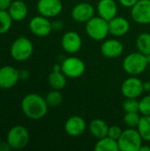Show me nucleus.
<instances>
[{"label": "nucleus", "mask_w": 150, "mask_h": 151, "mask_svg": "<svg viewBox=\"0 0 150 151\" xmlns=\"http://www.w3.org/2000/svg\"><path fill=\"white\" fill-rule=\"evenodd\" d=\"M52 71H62V67H61V64H55L53 65V70Z\"/></svg>", "instance_id": "37"}, {"label": "nucleus", "mask_w": 150, "mask_h": 151, "mask_svg": "<svg viewBox=\"0 0 150 151\" xmlns=\"http://www.w3.org/2000/svg\"><path fill=\"white\" fill-rule=\"evenodd\" d=\"M36 7L40 15L53 18L61 13L63 4L61 0H39Z\"/></svg>", "instance_id": "12"}, {"label": "nucleus", "mask_w": 150, "mask_h": 151, "mask_svg": "<svg viewBox=\"0 0 150 151\" xmlns=\"http://www.w3.org/2000/svg\"><path fill=\"white\" fill-rule=\"evenodd\" d=\"M149 62L146 55L141 52H131L123 60L124 71L130 76H139L148 67Z\"/></svg>", "instance_id": "2"}, {"label": "nucleus", "mask_w": 150, "mask_h": 151, "mask_svg": "<svg viewBox=\"0 0 150 151\" xmlns=\"http://www.w3.org/2000/svg\"><path fill=\"white\" fill-rule=\"evenodd\" d=\"M98 16L107 21L115 18L118 14V4L115 0H99L96 5Z\"/></svg>", "instance_id": "18"}, {"label": "nucleus", "mask_w": 150, "mask_h": 151, "mask_svg": "<svg viewBox=\"0 0 150 151\" xmlns=\"http://www.w3.org/2000/svg\"><path fill=\"white\" fill-rule=\"evenodd\" d=\"M109 126L107 123L101 119H95L90 121L88 125V131L90 134L95 139H101L108 135Z\"/></svg>", "instance_id": "20"}, {"label": "nucleus", "mask_w": 150, "mask_h": 151, "mask_svg": "<svg viewBox=\"0 0 150 151\" xmlns=\"http://www.w3.org/2000/svg\"><path fill=\"white\" fill-rule=\"evenodd\" d=\"M29 29L32 34L39 37L48 36L53 30L52 22L49 18L39 15L32 18L29 22Z\"/></svg>", "instance_id": "9"}, {"label": "nucleus", "mask_w": 150, "mask_h": 151, "mask_svg": "<svg viewBox=\"0 0 150 151\" xmlns=\"http://www.w3.org/2000/svg\"><path fill=\"white\" fill-rule=\"evenodd\" d=\"M94 150L95 151H119V147L117 140L107 135L97 140Z\"/></svg>", "instance_id": "22"}, {"label": "nucleus", "mask_w": 150, "mask_h": 151, "mask_svg": "<svg viewBox=\"0 0 150 151\" xmlns=\"http://www.w3.org/2000/svg\"><path fill=\"white\" fill-rule=\"evenodd\" d=\"M12 20L15 21H21L27 16L28 12L27 6L25 2L22 0H15L12 1L11 4L10 5L9 9L7 10Z\"/></svg>", "instance_id": "19"}, {"label": "nucleus", "mask_w": 150, "mask_h": 151, "mask_svg": "<svg viewBox=\"0 0 150 151\" xmlns=\"http://www.w3.org/2000/svg\"><path fill=\"white\" fill-rule=\"evenodd\" d=\"M45 100L49 105V107H57L58 105H60L63 102V95L60 92V90H57V89H52L51 91H50L46 97Z\"/></svg>", "instance_id": "25"}, {"label": "nucleus", "mask_w": 150, "mask_h": 151, "mask_svg": "<svg viewBox=\"0 0 150 151\" xmlns=\"http://www.w3.org/2000/svg\"><path fill=\"white\" fill-rule=\"evenodd\" d=\"M139 151H150V146L149 145H141Z\"/></svg>", "instance_id": "38"}, {"label": "nucleus", "mask_w": 150, "mask_h": 151, "mask_svg": "<svg viewBox=\"0 0 150 151\" xmlns=\"http://www.w3.org/2000/svg\"><path fill=\"white\" fill-rule=\"evenodd\" d=\"M86 33L94 41H103L107 38L109 32V22L100 16H94L85 26Z\"/></svg>", "instance_id": "3"}, {"label": "nucleus", "mask_w": 150, "mask_h": 151, "mask_svg": "<svg viewBox=\"0 0 150 151\" xmlns=\"http://www.w3.org/2000/svg\"><path fill=\"white\" fill-rule=\"evenodd\" d=\"M122 108L125 112H140V101L137 98H126Z\"/></svg>", "instance_id": "28"}, {"label": "nucleus", "mask_w": 150, "mask_h": 151, "mask_svg": "<svg viewBox=\"0 0 150 151\" xmlns=\"http://www.w3.org/2000/svg\"><path fill=\"white\" fill-rule=\"evenodd\" d=\"M124 51L123 43L117 39H107L101 45V52L107 58H118Z\"/></svg>", "instance_id": "16"}, {"label": "nucleus", "mask_w": 150, "mask_h": 151, "mask_svg": "<svg viewBox=\"0 0 150 151\" xmlns=\"http://www.w3.org/2000/svg\"><path fill=\"white\" fill-rule=\"evenodd\" d=\"M140 113L142 116H150V95H148L140 101Z\"/></svg>", "instance_id": "29"}, {"label": "nucleus", "mask_w": 150, "mask_h": 151, "mask_svg": "<svg viewBox=\"0 0 150 151\" xmlns=\"http://www.w3.org/2000/svg\"><path fill=\"white\" fill-rule=\"evenodd\" d=\"M143 89L146 92H150V81L143 82Z\"/></svg>", "instance_id": "36"}, {"label": "nucleus", "mask_w": 150, "mask_h": 151, "mask_svg": "<svg viewBox=\"0 0 150 151\" xmlns=\"http://www.w3.org/2000/svg\"><path fill=\"white\" fill-rule=\"evenodd\" d=\"M66 78L62 71H52L48 76V82L52 89L62 90L66 86Z\"/></svg>", "instance_id": "21"}, {"label": "nucleus", "mask_w": 150, "mask_h": 151, "mask_svg": "<svg viewBox=\"0 0 150 151\" xmlns=\"http://www.w3.org/2000/svg\"><path fill=\"white\" fill-rule=\"evenodd\" d=\"M141 118V114L140 112H126L124 116V123L127 127L137 128Z\"/></svg>", "instance_id": "27"}, {"label": "nucleus", "mask_w": 150, "mask_h": 151, "mask_svg": "<svg viewBox=\"0 0 150 151\" xmlns=\"http://www.w3.org/2000/svg\"><path fill=\"white\" fill-rule=\"evenodd\" d=\"M61 46L68 54H75L79 52L82 47V39L77 32L68 31L62 36Z\"/></svg>", "instance_id": "11"}, {"label": "nucleus", "mask_w": 150, "mask_h": 151, "mask_svg": "<svg viewBox=\"0 0 150 151\" xmlns=\"http://www.w3.org/2000/svg\"><path fill=\"white\" fill-rule=\"evenodd\" d=\"M6 142L12 150H21L29 142V133L25 127L15 126L9 130Z\"/></svg>", "instance_id": "6"}, {"label": "nucleus", "mask_w": 150, "mask_h": 151, "mask_svg": "<svg viewBox=\"0 0 150 151\" xmlns=\"http://www.w3.org/2000/svg\"><path fill=\"white\" fill-rule=\"evenodd\" d=\"M109 22V32L115 37H121L126 35L130 30L129 21L122 16H116Z\"/></svg>", "instance_id": "17"}, {"label": "nucleus", "mask_w": 150, "mask_h": 151, "mask_svg": "<svg viewBox=\"0 0 150 151\" xmlns=\"http://www.w3.org/2000/svg\"><path fill=\"white\" fill-rule=\"evenodd\" d=\"M12 23V19L11 18L8 11L0 10V35L7 33Z\"/></svg>", "instance_id": "26"}, {"label": "nucleus", "mask_w": 150, "mask_h": 151, "mask_svg": "<svg viewBox=\"0 0 150 151\" xmlns=\"http://www.w3.org/2000/svg\"><path fill=\"white\" fill-rule=\"evenodd\" d=\"M34 52V45L32 42L25 37L19 36L11 46L10 53L11 58L19 62H24L31 58Z\"/></svg>", "instance_id": "5"}, {"label": "nucleus", "mask_w": 150, "mask_h": 151, "mask_svg": "<svg viewBox=\"0 0 150 151\" xmlns=\"http://www.w3.org/2000/svg\"><path fill=\"white\" fill-rule=\"evenodd\" d=\"M29 77V72L27 70H21L19 71V78L22 80H27Z\"/></svg>", "instance_id": "35"}, {"label": "nucleus", "mask_w": 150, "mask_h": 151, "mask_svg": "<svg viewBox=\"0 0 150 151\" xmlns=\"http://www.w3.org/2000/svg\"><path fill=\"white\" fill-rule=\"evenodd\" d=\"M87 128L85 119L78 115L70 117L65 123V133L72 137H78L84 134Z\"/></svg>", "instance_id": "15"}, {"label": "nucleus", "mask_w": 150, "mask_h": 151, "mask_svg": "<svg viewBox=\"0 0 150 151\" xmlns=\"http://www.w3.org/2000/svg\"><path fill=\"white\" fill-rule=\"evenodd\" d=\"M136 46L139 52L148 55L150 53V34L141 33L138 35L136 40Z\"/></svg>", "instance_id": "23"}, {"label": "nucleus", "mask_w": 150, "mask_h": 151, "mask_svg": "<svg viewBox=\"0 0 150 151\" xmlns=\"http://www.w3.org/2000/svg\"><path fill=\"white\" fill-rule=\"evenodd\" d=\"M143 92V82L137 76H130L121 84V93L126 98H138Z\"/></svg>", "instance_id": "8"}, {"label": "nucleus", "mask_w": 150, "mask_h": 151, "mask_svg": "<svg viewBox=\"0 0 150 151\" xmlns=\"http://www.w3.org/2000/svg\"><path fill=\"white\" fill-rule=\"evenodd\" d=\"M123 132V129L117 125L114 126H111L109 127V131H108V136L114 139V140H118V138L120 137L121 134Z\"/></svg>", "instance_id": "30"}, {"label": "nucleus", "mask_w": 150, "mask_h": 151, "mask_svg": "<svg viewBox=\"0 0 150 151\" xmlns=\"http://www.w3.org/2000/svg\"><path fill=\"white\" fill-rule=\"evenodd\" d=\"M146 57H147V59H148L149 64H150V53L149 54H148V55H146Z\"/></svg>", "instance_id": "39"}, {"label": "nucleus", "mask_w": 150, "mask_h": 151, "mask_svg": "<svg viewBox=\"0 0 150 151\" xmlns=\"http://www.w3.org/2000/svg\"><path fill=\"white\" fill-rule=\"evenodd\" d=\"M83 1H89V0H83Z\"/></svg>", "instance_id": "40"}, {"label": "nucleus", "mask_w": 150, "mask_h": 151, "mask_svg": "<svg viewBox=\"0 0 150 151\" xmlns=\"http://www.w3.org/2000/svg\"><path fill=\"white\" fill-rule=\"evenodd\" d=\"M94 6L87 1L77 4L72 10L71 15L73 20L80 23H86L95 16Z\"/></svg>", "instance_id": "13"}, {"label": "nucleus", "mask_w": 150, "mask_h": 151, "mask_svg": "<svg viewBox=\"0 0 150 151\" xmlns=\"http://www.w3.org/2000/svg\"><path fill=\"white\" fill-rule=\"evenodd\" d=\"M48 108L49 105L45 98L39 94H27L21 101V110L24 115L33 120L44 118L48 112Z\"/></svg>", "instance_id": "1"}, {"label": "nucleus", "mask_w": 150, "mask_h": 151, "mask_svg": "<svg viewBox=\"0 0 150 151\" xmlns=\"http://www.w3.org/2000/svg\"><path fill=\"white\" fill-rule=\"evenodd\" d=\"M10 150H11V148L7 142H0V151H8Z\"/></svg>", "instance_id": "34"}, {"label": "nucleus", "mask_w": 150, "mask_h": 151, "mask_svg": "<svg viewBox=\"0 0 150 151\" xmlns=\"http://www.w3.org/2000/svg\"><path fill=\"white\" fill-rule=\"evenodd\" d=\"M139 0H118L121 5L126 8H132Z\"/></svg>", "instance_id": "31"}, {"label": "nucleus", "mask_w": 150, "mask_h": 151, "mask_svg": "<svg viewBox=\"0 0 150 151\" xmlns=\"http://www.w3.org/2000/svg\"><path fill=\"white\" fill-rule=\"evenodd\" d=\"M137 130L143 141L150 142V116L141 115Z\"/></svg>", "instance_id": "24"}, {"label": "nucleus", "mask_w": 150, "mask_h": 151, "mask_svg": "<svg viewBox=\"0 0 150 151\" xmlns=\"http://www.w3.org/2000/svg\"><path fill=\"white\" fill-rule=\"evenodd\" d=\"M131 17L138 24H150V0H139L131 8Z\"/></svg>", "instance_id": "10"}, {"label": "nucleus", "mask_w": 150, "mask_h": 151, "mask_svg": "<svg viewBox=\"0 0 150 151\" xmlns=\"http://www.w3.org/2000/svg\"><path fill=\"white\" fill-rule=\"evenodd\" d=\"M62 73L67 77L76 79L80 77L86 70L85 63L78 57L71 56L65 58L61 63Z\"/></svg>", "instance_id": "7"}, {"label": "nucleus", "mask_w": 150, "mask_h": 151, "mask_svg": "<svg viewBox=\"0 0 150 151\" xmlns=\"http://www.w3.org/2000/svg\"><path fill=\"white\" fill-rule=\"evenodd\" d=\"M142 138L137 128H126L123 130L118 140L120 151H139L142 145Z\"/></svg>", "instance_id": "4"}, {"label": "nucleus", "mask_w": 150, "mask_h": 151, "mask_svg": "<svg viewBox=\"0 0 150 151\" xmlns=\"http://www.w3.org/2000/svg\"><path fill=\"white\" fill-rule=\"evenodd\" d=\"M11 3L12 0H0V10L7 11Z\"/></svg>", "instance_id": "32"}, {"label": "nucleus", "mask_w": 150, "mask_h": 151, "mask_svg": "<svg viewBox=\"0 0 150 151\" xmlns=\"http://www.w3.org/2000/svg\"><path fill=\"white\" fill-rule=\"evenodd\" d=\"M19 71L11 65L0 68V88L9 89L15 86L19 80Z\"/></svg>", "instance_id": "14"}, {"label": "nucleus", "mask_w": 150, "mask_h": 151, "mask_svg": "<svg viewBox=\"0 0 150 151\" xmlns=\"http://www.w3.org/2000/svg\"><path fill=\"white\" fill-rule=\"evenodd\" d=\"M52 28L53 30H62L64 28V22L61 20H55L54 22H52Z\"/></svg>", "instance_id": "33"}]
</instances>
